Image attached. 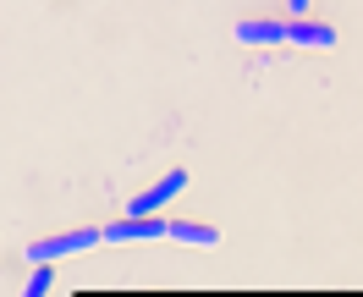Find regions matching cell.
<instances>
[{
  "label": "cell",
  "mask_w": 363,
  "mask_h": 297,
  "mask_svg": "<svg viewBox=\"0 0 363 297\" xmlns=\"http://www.w3.org/2000/svg\"><path fill=\"white\" fill-rule=\"evenodd\" d=\"M155 237H165V220L155 215H127V220L99 226V242H155Z\"/></svg>",
  "instance_id": "obj_2"
},
{
  "label": "cell",
  "mask_w": 363,
  "mask_h": 297,
  "mask_svg": "<svg viewBox=\"0 0 363 297\" xmlns=\"http://www.w3.org/2000/svg\"><path fill=\"white\" fill-rule=\"evenodd\" d=\"M50 286H55V270H50V264H33V275H28L23 297H50Z\"/></svg>",
  "instance_id": "obj_7"
},
{
  "label": "cell",
  "mask_w": 363,
  "mask_h": 297,
  "mask_svg": "<svg viewBox=\"0 0 363 297\" xmlns=\"http://www.w3.org/2000/svg\"><path fill=\"white\" fill-rule=\"evenodd\" d=\"M182 187H187V171H165V176H160V182L149 187V193H138L133 204H127V215H160V209L171 204Z\"/></svg>",
  "instance_id": "obj_3"
},
{
  "label": "cell",
  "mask_w": 363,
  "mask_h": 297,
  "mask_svg": "<svg viewBox=\"0 0 363 297\" xmlns=\"http://www.w3.org/2000/svg\"><path fill=\"white\" fill-rule=\"evenodd\" d=\"M165 237L193 242V248H215V242H220V231L209 226V220H165Z\"/></svg>",
  "instance_id": "obj_6"
},
{
  "label": "cell",
  "mask_w": 363,
  "mask_h": 297,
  "mask_svg": "<svg viewBox=\"0 0 363 297\" xmlns=\"http://www.w3.org/2000/svg\"><path fill=\"white\" fill-rule=\"evenodd\" d=\"M237 45H286V23H275V17H248V23H237Z\"/></svg>",
  "instance_id": "obj_5"
},
{
  "label": "cell",
  "mask_w": 363,
  "mask_h": 297,
  "mask_svg": "<svg viewBox=\"0 0 363 297\" xmlns=\"http://www.w3.org/2000/svg\"><path fill=\"white\" fill-rule=\"evenodd\" d=\"M286 6H292V17H303V11H308V0H286Z\"/></svg>",
  "instance_id": "obj_8"
},
{
  "label": "cell",
  "mask_w": 363,
  "mask_h": 297,
  "mask_svg": "<svg viewBox=\"0 0 363 297\" xmlns=\"http://www.w3.org/2000/svg\"><path fill=\"white\" fill-rule=\"evenodd\" d=\"M99 248V226H77V231H55V237H39L28 242V264H55V259H72V253Z\"/></svg>",
  "instance_id": "obj_1"
},
{
  "label": "cell",
  "mask_w": 363,
  "mask_h": 297,
  "mask_svg": "<svg viewBox=\"0 0 363 297\" xmlns=\"http://www.w3.org/2000/svg\"><path fill=\"white\" fill-rule=\"evenodd\" d=\"M286 45L330 50V45H336V28H330V23H314V17H292V23H286Z\"/></svg>",
  "instance_id": "obj_4"
}]
</instances>
